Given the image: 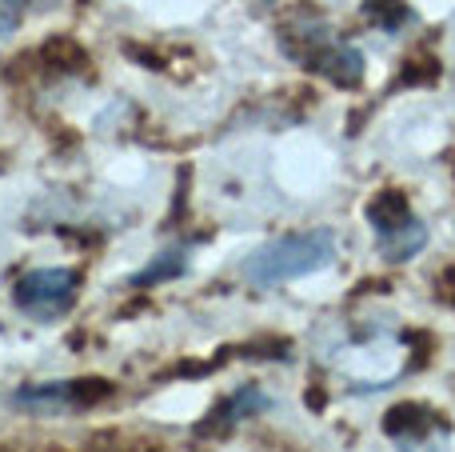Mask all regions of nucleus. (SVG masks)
Returning <instances> with one entry per match:
<instances>
[{"label": "nucleus", "mask_w": 455, "mask_h": 452, "mask_svg": "<svg viewBox=\"0 0 455 452\" xmlns=\"http://www.w3.org/2000/svg\"><path fill=\"white\" fill-rule=\"evenodd\" d=\"M435 416L440 413H432L424 405H400L387 413L384 429L400 445V452H443V432L435 437V429H443V424Z\"/></svg>", "instance_id": "obj_6"}, {"label": "nucleus", "mask_w": 455, "mask_h": 452, "mask_svg": "<svg viewBox=\"0 0 455 452\" xmlns=\"http://www.w3.org/2000/svg\"><path fill=\"white\" fill-rule=\"evenodd\" d=\"M363 8H368V16H371V20H376L379 28H387V32H395V28H400V24L411 16L403 0H368V4H363Z\"/></svg>", "instance_id": "obj_10"}, {"label": "nucleus", "mask_w": 455, "mask_h": 452, "mask_svg": "<svg viewBox=\"0 0 455 452\" xmlns=\"http://www.w3.org/2000/svg\"><path fill=\"white\" fill-rule=\"evenodd\" d=\"M44 56H48V64H56V69H88V48H80L76 40H68V36H56V40H48L44 44Z\"/></svg>", "instance_id": "obj_9"}, {"label": "nucleus", "mask_w": 455, "mask_h": 452, "mask_svg": "<svg viewBox=\"0 0 455 452\" xmlns=\"http://www.w3.org/2000/svg\"><path fill=\"white\" fill-rule=\"evenodd\" d=\"M80 272L76 269H32L16 280L12 301L24 317L32 320H56L76 304Z\"/></svg>", "instance_id": "obj_4"}, {"label": "nucleus", "mask_w": 455, "mask_h": 452, "mask_svg": "<svg viewBox=\"0 0 455 452\" xmlns=\"http://www.w3.org/2000/svg\"><path fill=\"white\" fill-rule=\"evenodd\" d=\"M112 392L108 381H56V384H28L12 397L16 408H28L36 416L48 413H72V408H88Z\"/></svg>", "instance_id": "obj_5"}, {"label": "nucleus", "mask_w": 455, "mask_h": 452, "mask_svg": "<svg viewBox=\"0 0 455 452\" xmlns=\"http://www.w3.org/2000/svg\"><path fill=\"white\" fill-rule=\"evenodd\" d=\"M331 256H336V237L328 229L291 232V237H280L272 245L256 248L243 261V280L256 288H272V285H283V280H299L328 269Z\"/></svg>", "instance_id": "obj_1"}, {"label": "nucleus", "mask_w": 455, "mask_h": 452, "mask_svg": "<svg viewBox=\"0 0 455 452\" xmlns=\"http://www.w3.org/2000/svg\"><path fill=\"white\" fill-rule=\"evenodd\" d=\"M184 269H188V248H168V253H160L152 264H144V269L136 272L128 285H132V288H156L160 280L180 277Z\"/></svg>", "instance_id": "obj_8"}, {"label": "nucleus", "mask_w": 455, "mask_h": 452, "mask_svg": "<svg viewBox=\"0 0 455 452\" xmlns=\"http://www.w3.org/2000/svg\"><path fill=\"white\" fill-rule=\"evenodd\" d=\"M24 12H28V0H0V44L20 28Z\"/></svg>", "instance_id": "obj_11"}, {"label": "nucleus", "mask_w": 455, "mask_h": 452, "mask_svg": "<svg viewBox=\"0 0 455 452\" xmlns=\"http://www.w3.org/2000/svg\"><path fill=\"white\" fill-rule=\"evenodd\" d=\"M368 224L376 232V248L384 261H411L427 245L424 221L411 213V200L400 189H384L371 197Z\"/></svg>", "instance_id": "obj_3"}, {"label": "nucleus", "mask_w": 455, "mask_h": 452, "mask_svg": "<svg viewBox=\"0 0 455 452\" xmlns=\"http://www.w3.org/2000/svg\"><path fill=\"white\" fill-rule=\"evenodd\" d=\"M283 48L296 56L304 69L320 72L323 80L339 88H355L363 80V52L347 40H339L323 20L307 16V24L283 32Z\"/></svg>", "instance_id": "obj_2"}, {"label": "nucleus", "mask_w": 455, "mask_h": 452, "mask_svg": "<svg viewBox=\"0 0 455 452\" xmlns=\"http://www.w3.org/2000/svg\"><path fill=\"white\" fill-rule=\"evenodd\" d=\"M267 408V397L259 389H240V392H232V397L224 400L220 408L212 413V421L208 424H200V432H208V429H220V424H235V421H248V416H256V413H264Z\"/></svg>", "instance_id": "obj_7"}]
</instances>
